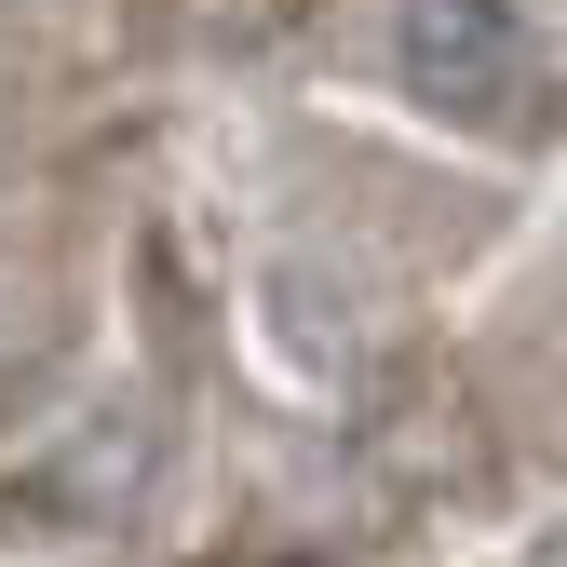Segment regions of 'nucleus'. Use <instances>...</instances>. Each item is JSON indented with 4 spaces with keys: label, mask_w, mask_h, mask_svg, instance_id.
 Returning a JSON list of instances; mask_svg holds the SVG:
<instances>
[{
    "label": "nucleus",
    "mask_w": 567,
    "mask_h": 567,
    "mask_svg": "<svg viewBox=\"0 0 567 567\" xmlns=\"http://www.w3.org/2000/svg\"><path fill=\"white\" fill-rule=\"evenodd\" d=\"M392 68L460 135H540L554 122V54H540V28L514 0H405L392 14Z\"/></svg>",
    "instance_id": "obj_1"
}]
</instances>
